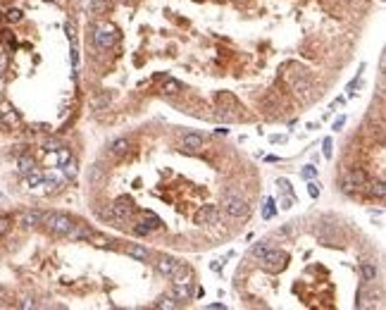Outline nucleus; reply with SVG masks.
Wrapping results in <instances>:
<instances>
[{"label":"nucleus","mask_w":386,"mask_h":310,"mask_svg":"<svg viewBox=\"0 0 386 310\" xmlns=\"http://www.w3.org/2000/svg\"><path fill=\"white\" fill-rule=\"evenodd\" d=\"M215 103H217V114H220L222 122H236V119L241 117V113H239V110H241V103L236 100L234 93L222 91V93H217Z\"/></svg>","instance_id":"obj_1"},{"label":"nucleus","mask_w":386,"mask_h":310,"mask_svg":"<svg viewBox=\"0 0 386 310\" xmlns=\"http://www.w3.org/2000/svg\"><path fill=\"white\" fill-rule=\"evenodd\" d=\"M41 225L48 227V231H53L55 236H69L74 229V220L64 212H43V222Z\"/></svg>","instance_id":"obj_2"},{"label":"nucleus","mask_w":386,"mask_h":310,"mask_svg":"<svg viewBox=\"0 0 386 310\" xmlns=\"http://www.w3.org/2000/svg\"><path fill=\"white\" fill-rule=\"evenodd\" d=\"M117 38H119V31H117V27H112L110 22H100V24H96V29H93V41H96V46H98L100 50L112 48V46L117 43Z\"/></svg>","instance_id":"obj_3"},{"label":"nucleus","mask_w":386,"mask_h":310,"mask_svg":"<svg viewBox=\"0 0 386 310\" xmlns=\"http://www.w3.org/2000/svg\"><path fill=\"white\" fill-rule=\"evenodd\" d=\"M286 262H289V253H284V251H270L267 248V253L260 258V265H262V270L265 272H281L284 267H286Z\"/></svg>","instance_id":"obj_4"},{"label":"nucleus","mask_w":386,"mask_h":310,"mask_svg":"<svg viewBox=\"0 0 386 310\" xmlns=\"http://www.w3.org/2000/svg\"><path fill=\"white\" fill-rule=\"evenodd\" d=\"M134 212H136V205H134L131 198H127V196L117 198L114 205H112V217H114V220H122V222H124V220H129Z\"/></svg>","instance_id":"obj_5"},{"label":"nucleus","mask_w":386,"mask_h":310,"mask_svg":"<svg viewBox=\"0 0 386 310\" xmlns=\"http://www.w3.org/2000/svg\"><path fill=\"white\" fill-rule=\"evenodd\" d=\"M226 215L229 217H236V220H243L250 215V205L243 198H229L226 200Z\"/></svg>","instance_id":"obj_6"},{"label":"nucleus","mask_w":386,"mask_h":310,"mask_svg":"<svg viewBox=\"0 0 386 310\" xmlns=\"http://www.w3.org/2000/svg\"><path fill=\"white\" fill-rule=\"evenodd\" d=\"M220 220V208L217 205H203L195 215H193V222L195 225H215Z\"/></svg>","instance_id":"obj_7"},{"label":"nucleus","mask_w":386,"mask_h":310,"mask_svg":"<svg viewBox=\"0 0 386 310\" xmlns=\"http://www.w3.org/2000/svg\"><path fill=\"white\" fill-rule=\"evenodd\" d=\"M0 122H2L5 127H10V129H17V127L22 124V114L17 113L12 105L2 103V108H0Z\"/></svg>","instance_id":"obj_8"},{"label":"nucleus","mask_w":386,"mask_h":310,"mask_svg":"<svg viewBox=\"0 0 386 310\" xmlns=\"http://www.w3.org/2000/svg\"><path fill=\"white\" fill-rule=\"evenodd\" d=\"M172 298H174L177 303H186V301H191V298H193V286H191V282L174 284V289H172Z\"/></svg>","instance_id":"obj_9"},{"label":"nucleus","mask_w":386,"mask_h":310,"mask_svg":"<svg viewBox=\"0 0 386 310\" xmlns=\"http://www.w3.org/2000/svg\"><path fill=\"white\" fill-rule=\"evenodd\" d=\"M17 222L22 227H38L43 222V212H38V210H22L17 215Z\"/></svg>","instance_id":"obj_10"},{"label":"nucleus","mask_w":386,"mask_h":310,"mask_svg":"<svg viewBox=\"0 0 386 310\" xmlns=\"http://www.w3.org/2000/svg\"><path fill=\"white\" fill-rule=\"evenodd\" d=\"M362 191L367 194L370 198H379V200H384L386 196V184L379 179V181H372V179H367L365 181V186H362Z\"/></svg>","instance_id":"obj_11"},{"label":"nucleus","mask_w":386,"mask_h":310,"mask_svg":"<svg viewBox=\"0 0 386 310\" xmlns=\"http://www.w3.org/2000/svg\"><path fill=\"white\" fill-rule=\"evenodd\" d=\"M179 262H181V260H177V258H172V255H162L155 265H158V272H160V275L172 277V275H174V270L179 267Z\"/></svg>","instance_id":"obj_12"},{"label":"nucleus","mask_w":386,"mask_h":310,"mask_svg":"<svg viewBox=\"0 0 386 310\" xmlns=\"http://www.w3.org/2000/svg\"><path fill=\"white\" fill-rule=\"evenodd\" d=\"M203 136L200 134H186L184 139H181V148L186 150V153H198V150H203Z\"/></svg>","instance_id":"obj_13"},{"label":"nucleus","mask_w":386,"mask_h":310,"mask_svg":"<svg viewBox=\"0 0 386 310\" xmlns=\"http://www.w3.org/2000/svg\"><path fill=\"white\" fill-rule=\"evenodd\" d=\"M191 277H193V270L186 265V262H179V267L174 270V275L169 277L174 284H181V282H191Z\"/></svg>","instance_id":"obj_14"},{"label":"nucleus","mask_w":386,"mask_h":310,"mask_svg":"<svg viewBox=\"0 0 386 310\" xmlns=\"http://www.w3.org/2000/svg\"><path fill=\"white\" fill-rule=\"evenodd\" d=\"M360 272H362V279L370 284L377 279V265L374 262H370V260H365L362 265H360Z\"/></svg>","instance_id":"obj_15"},{"label":"nucleus","mask_w":386,"mask_h":310,"mask_svg":"<svg viewBox=\"0 0 386 310\" xmlns=\"http://www.w3.org/2000/svg\"><path fill=\"white\" fill-rule=\"evenodd\" d=\"M129 148H131V143L127 141V139H117V141L110 143V153H112V155H117V158L127 155V153H129Z\"/></svg>","instance_id":"obj_16"},{"label":"nucleus","mask_w":386,"mask_h":310,"mask_svg":"<svg viewBox=\"0 0 386 310\" xmlns=\"http://www.w3.org/2000/svg\"><path fill=\"white\" fill-rule=\"evenodd\" d=\"M348 179L353 181V186H355V189H358V191H360V189L365 186V181H367L370 177H367V172H365V169L355 167V169H351V174H348Z\"/></svg>","instance_id":"obj_17"},{"label":"nucleus","mask_w":386,"mask_h":310,"mask_svg":"<svg viewBox=\"0 0 386 310\" xmlns=\"http://www.w3.org/2000/svg\"><path fill=\"white\" fill-rule=\"evenodd\" d=\"M127 253L131 255V258H136V260H148L150 258V251L145 248V246H138V244H131V246H127Z\"/></svg>","instance_id":"obj_18"},{"label":"nucleus","mask_w":386,"mask_h":310,"mask_svg":"<svg viewBox=\"0 0 386 310\" xmlns=\"http://www.w3.org/2000/svg\"><path fill=\"white\" fill-rule=\"evenodd\" d=\"M374 296H370L367 291H365V286H360L358 289V298H355V308H372L374 303Z\"/></svg>","instance_id":"obj_19"},{"label":"nucleus","mask_w":386,"mask_h":310,"mask_svg":"<svg viewBox=\"0 0 386 310\" xmlns=\"http://www.w3.org/2000/svg\"><path fill=\"white\" fill-rule=\"evenodd\" d=\"M88 10H91V15H105L110 10V0H91Z\"/></svg>","instance_id":"obj_20"},{"label":"nucleus","mask_w":386,"mask_h":310,"mask_svg":"<svg viewBox=\"0 0 386 310\" xmlns=\"http://www.w3.org/2000/svg\"><path fill=\"white\" fill-rule=\"evenodd\" d=\"M17 167H19V174H24V177H27L29 172H33V169H36L33 158H31V155H22V158L17 160Z\"/></svg>","instance_id":"obj_21"},{"label":"nucleus","mask_w":386,"mask_h":310,"mask_svg":"<svg viewBox=\"0 0 386 310\" xmlns=\"http://www.w3.org/2000/svg\"><path fill=\"white\" fill-rule=\"evenodd\" d=\"M143 225L148 227L150 231H158V229H162V220H160L158 215H153V212H145V217H143Z\"/></svg>","instance_id":"obj_22"},{"label":"nucleus","mask_w":386,"mask_h":310,"mask_svg":"<svg viewBox=\"0 0 386 310\" xmlns=\"http://www.w3.org/2000/svg\"><path fill=\"white\" fill-rule=\"evenodd\" d=\"M22 17H24V12H22V10H17V7H10V10H5V22H10V24H17V22H22Z\"/></svg>","instance_id":"obj_23"},{"label":"nucleus","mask_w":386,"mask_h":310,"mask_svg":"<svg viewBox=\"0 0 386 310\" xmlns=\"http://www.w3.org/2000/svg\"><path fill=\"white\" fill-rule=\"evenodd\" d=\"M27 184H29V186H41V184H43V174H41L38 169L29 172V174H27Z\"/></svg>","instance_id":"obj_24"},{"label":"nucleus","mask_w":386,"mask_h":310,"mask_svg":"<svg viewBox=\"0 0 386 310\" xmlns=\"http://www.w3.org/2000/svg\"><path fill=\"white\" fill-rule=\"evenodd\" d=\"M274 212H276L274 198H267V200H265V210H262V217H265V220H270V217H272Z\"/></svg>","instance_id":"obj_25"},{"label":"nucleus","mask_w":386,"mask_h":310,"mask_svg":"<svg viewBox=\"0 0 386 310\" xmlns=\"http://www.w3.org/2000/svg\"><path fill=\"white\" fill-rule=\"evenodd\" d=\"M62 172H64L67 179H74V177H77V163H74V160L64 163V165H62Z\"/></svg>","instance_id":"obj_26"},{"label":"nucleus","mask_w":386,"mask_h":310,"mask_svg":"<svg viewBox=\"0 0 386 310\" xmlns=\"http://www.w3.org/2000/svg\"><path fill=\"white\" fill-rule=\"evenodd\" d=\"M291 86H293V91H296V93H305V91L310 88V82H307V79H293Z\"/></svg>","instance_id":"obj_27"},{"label":"nucleus","mask_w":386,"mask_h":310,"mask_svg":"<svg viewBox=\"0 0 386 310\" xmlns=\"http://www.w3.org/2000/svg\"><path fill=\"white\" fill-rule=\"evenodd\" d=\"M179 91H181V84H179V82L167 79V84H165V93H167V96H174V93H179Z\"/></svg>","instance_id":"obj_28"},{"label":"nucleus","mask_w":386,"mask_h":310,"mask_svg":"<svg viewBox=\"0 0 386 310\" xmlns=\"http://www.w3.org/2000/svg\"><path fill=\"white\" fill-rule=\"evenodd\" d=\"M10 229H12V217L2 215V217H0V236H5Z\"/></svg>","instance_id":"obj_29"},{"label":"nucleus","mask_w":386,"mask_h":310,"mask_svg":"<svg viewBox=\"0 0 386 310\" xmlns=\"http://www.w3.org/2000/svg\"><path fill=\"white\" fill-rule=\"evenodd\" d=\"M69 160H72V155H69V150H67V148L62 146V148L57 150V163H60V167H62L64 163H69Z\"/></svg>","instance_id":"obj_30"},{"label":"nucleus","mask_w":386,"mask_h":310,"mask_svg":"<svg viewBox=\"0 0 386 310\" xmlns=\"http://www.w3.org/2000/svg\"><path fill=\"white\" fill-rule=\"evenodd\" d=\"M177 306H181V303H177V301H169V298H160V301H155V308H177Z\"/></svg>","instance_id":"obj_31"},{"label":"nucleus","mask_w":386,"mask_h":310,"mask_svg":"<svg viewBox=\"0 0 386 310\" xmlns=\"http://www.w3.org/2000/svg\"><path fill=\"white\" fill-rule=\"evenodd\" d=\"M265 253H267V244H255V246H253V255H255L257 260H260Z\"/></svg>","instance_id":"obj_32"},{"label":"nucleus","mask_w":386,"mask_h":310,"mask_svg":"<svg viewBox=\"0 0 386 310\" xmlns=\"http://www.w3.org/2000/svg\"><path fill=\"white\" fill-rule=\"evenodd\" d=\"M46 150H50V153H57L60 148H62V143L57 141V139H50V141H46V146H43Z\"/></svg>","instance_id":"obj_33"},{"label":"nucleus","mask_w":386,"mask_h":310,"mask_svg":"<svg viewBox=\"0 0 386 310\" xmlns=\"http://www.w3.org/2000/svg\"><path fill=\"white\" fill-rule=\"evenodd\" d=\"M341 189H343V194H355V191H358V189L353 186V181H351L348 177L343 179V184H341Z\"/></svg>","instance_id":"obj_34"},{"label":"nucleus","mask_w":386,"mask_h":310,"mask_svg":"<svg viewBox=\"0 0 386 310\" xmlns=\"http://www.w3.org/2000/svg\"><path fill=\"white\" fill-rule=\"evenodd\" d=\"M134 234H136V236H148V234H150V229L143 225V222H138V225L134 227Z\"/></svg>","instance_id":"obj_35"},{"label":"nucleus","mask_w":386,"mask_h":310,"mask_svg":"<svg viewBox=\"0 0 386 310\" xmlns=\"http://www.w3.org/2000/svg\"><path fill=\"white\" fill-rule=\"evenodd\" d=\"M307 194H310V198H317L320 196V186H317L315 181H310V184H307Z\"/></svg>","instance_id":"obj_36"},{"label":"nucleus","mask_w":386,"mask_h":310,"mask_svg":"<svg viewBox=\"0 0 386 310\" xmlns=\"http://www.w3.org/2000/svg\"><path fill=\"white\" fill-rule=\"evenodd\" d=\"M322 148H324V158L329 160L331 158V139H324V141H322Z\"/></svg>","instance_id":"obj_37"},{"label":"nucleus","mask_w":386,"mask_h":310,"mask_svg":"<svg viewBox=\"0 0 386 310\" xmlns=\"http://www.w3.org/2000/svg\"><path fill=\"white\" fill-rule=\"evenodd\" d=\"M279 186H281V191H284V194H291V184H289L286 179H279Z\"/></svg>","instance_id":"obj_38"},{"label":"nucleus","mask_w":386,"mask_h":310,"mask_svg":"<svg viewBox=\"0 0 386 310\" xmlns=\"http://www.w3.org/2000/svg\"><path fill=\"white\" fill-rule=\"evenodd\" d=\"M303 177H305V179H312V177H315V167H312V165H307V167L303 169Z\"/></svg>","instance_id":"obj_39"},{"label":"nucleus","mask_w":386,"mask_h":310,"mask_svg":"<svg viewBox=\"0 0 386 310\" xmlns=\"http://www.w3.org/2000/svg\"><path fill=\"white\" fill-rule=\"evenodd\" d=\"M343 124H346V117H338V119H336V122H334V129H336V131H338V129H341V127H343Z\"/></svg>","instance_id":"obj_40"},{"label":"nucleus","mask_w":386,"mask_h":310,"mask_svg":"<svg viewBox=\"0 0 386 310\" xmlns=\"http://www.w3.org/2000/svg\"><path fill=\"white\" fill-rule=\"evenodd\" d=\"M358 84H360V82H351V84H348V96H353V93H355Z\"/></svg>","instance_id":"obj_41"},{"label":"nucleus","mask_w":386,"mask_h":310,"mask_svg":"<svg viewBox=\"0 0 386 310\" xmlns=\"http://www.w3.org/2000/svg\"><path fill=\"white\" fill-rule=\"evenodd\" d=\"M281 208L289 210V208H291V198H284V200H281Z\"/></svg>","instance_id":"obj_42"},{"label":"nucleus","mask_w":386,"mask_h":310,"mask_svg":"<svg viewBox=\"0 0 386 310\" xmlns=\"http://www.w3.org/2000/svg\"><path fill=\"white\" fill-rule=\"evenodd\" d=\"M208 308H212V310H224V308H226V306H224V303H212V306H208Z\"/></svg>","instance_id":"obj_43"},{"label":"nucleus","mask_w":386,"mask_h":310,"mask_svg":"<svg viewBox=\"0 0 386 310\" xmlns=\"http://www.w3.org/2000/svg\"><path fill=\"white\" fill-rule=\"evenodd\" d=\"M346 2H351V0H346Z\"/></svg>","instance_id":"obj_44"},{"label":"nucleus","mask_w":386,"mask_h":310,"mask_svg":"<svg viewBox=\"0 0 386 310\" xmlns=\"http://www.w3.org/2000/svg\"><path fill=\"white\" fill-rule=\"evenodd\" d=\"M0 57H2V53H0Z\"/></svg>","instance_id":"obj_45"}]
</instances>
